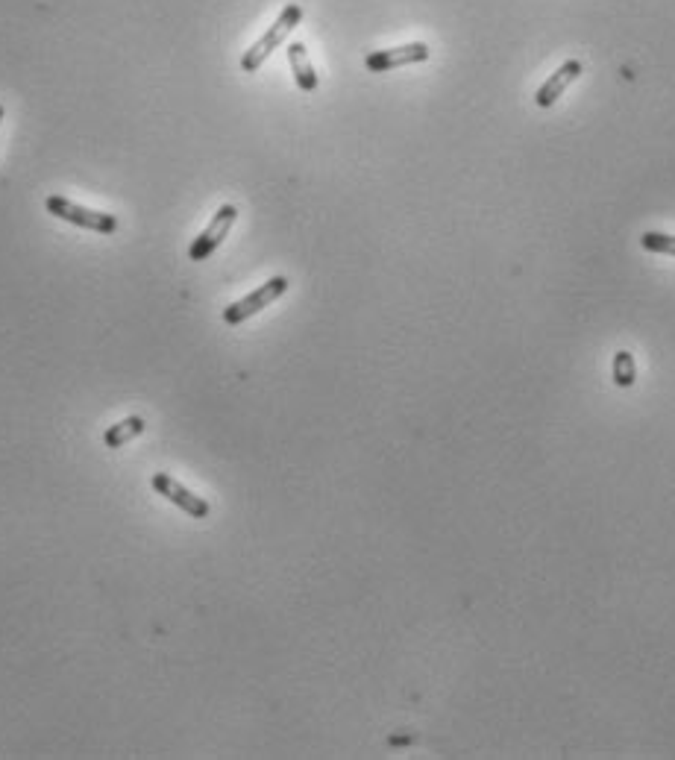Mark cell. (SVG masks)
Returning a JSON list of instances; mask_svg holds the SVG:
<instances>
[{
    "label": "cell",
    "instance_id": "7c38bea8",
    "mask_svg": "<svg viewBox=\"0 0 675 760\" xmlns=\"http://www.w3.org/2000/svg\"><path fill=\"white\" fill-rule=\"evenodd\" d=\"M0 121H3V106H0Z\"/></svg>",
    "mask_w": 675,
    "mask_h": 760
},
{
    "label": "cell",
    "instance_id": "8992f818",
    "mask_svg": "<svg viewBox=\"0 0 675 760\" xmlns=\"http://www.w3.org/2000/svg\"><path fill=\"white\" fill-rule=\"evenodd\" d=\"M426 59H429V47L423 45V42H411V45L388 47V50H373V53H367L364 65L373 74H385V71H394V68H403V65H414V62H426Z\"/></svg>",
    "mask_w": 675,
    "mask_h": 760
},
{
    "label": "cell",
    "instance_id": "52a82bcc",
    "mask_svg": "<svg viewBox=\"0 0 675 760\" xmlns=\"http://www.w3.org/2000/svg\"><path fill=\"white\" fill-rule=\"evenodd\" d=\"M582 77V62L579 59H570V62H564L543 86L535 94V103H538L540 109H549V106H555L558 103V97H564V91L570 89L576 80Z\"/></svg>",
    "mask_w": 675,
    "mask_h": 760
},
{
    "label": "cell",
    "instance_id": "30bf717a",
    "mask_svg": "<svg viewBox=\"0 0 675 760\" xmlns=\"http://www.w3.org/2000/svg\"><path fill=\"white\" fill-rule=\"evenodd\" d=\"M611 370H614V382H617L620 388H631V385H634V379H637L634 356H631V353H626V350H620V353L614 356V364H611Z\"/></svg>",
    "mask_w": 675,
    "mask_h": 760
},
{
    "label": "cell",
    "instance_id": "5b68a950",
    "mask_svg": "<svg viewBox=\"0 0 675 760\" xmlns=\"http://www.w3.org/2000/svg\"><path fill=\"white\" fill-rule=\"evenodd\" d=\"M150 485H153V491L159 493V496H165L171 505L182 508L185 514H191V517H197V520H206V517H209V502H206L203 496H197V493L188 491V488L180 485L174 476H168V473H156Z\"/></svg>",
    "mask_w": 675,
    "mask_h": 760
},
{
    "label": "cell",
    "instance_id": "ba28073f",
    "mask_svg": "<svg viewBox=\"0 0 675 760\" xmlns=\"http://www.w3.org/2000/svg\"><path fill=\"white\" fill-rule=\"evenodd\" d=\"M288 65H291V74H294L297 86L312 94L317 89V74L312 59H309V50H306L303 42H291L288 45Z\"/></svg>",
    "mask_w": 675,
    "mask_h": 760
},
{
    "label": "cell",
    "instance_id": "3957f363",
    "mask_svg": "<svg viewBox=\"0 0 675 760\" xmlns=\"http://www.w3.org/2000/svg\"><path fill=\"white\" fill-rule=\"evenodd\" d=\"M285 291H288V279H285V276H273L265 285H259L253 294H247L244 300L226 306L224 320L229 326H238V323H244L247 317H253V314H259L262 309H268L270 303H276Z\"/></svg>",
    "mask_w": 675,
    "mask_h": 760
},
{
    "label": "cell",
    "instance_id": "7a4b0ae2",
    "mask_svg": "<svg viewBox=\"0 0 675 760\" xmlns=\"http://www.w3.org/2000/svg\"><path fill=\"white\" fill-rule=\"evenodd\" d=\"M47 212L59 221H68L74 226H83V229H91V232H100V235H112L118 229V221L115 215H106V212H94V209H86V206H77L71 203L68 197L62 194H50L45 200Z\"/></svg>",
    "mask_w": 675,
    "mask_h": 760
},
{
    "label": "cell",
    "instance_id": "6da1fadb",
    "mask_svg": "<svg viewBox=\"0 0 675 760\" xmlns=\"http://www.w3.org/2000/svg\"><path fill=\"white\" fill-rule=\"evenodd\" d=\"M303 21V6L300 3H288L282 12H279V18L273 21V27H270L268 33L256 42V45L250 47V50H244V56H241V68L247 71V74H256L265 62L270 59V53L276 50V47L282 45L294 30H297V24Z\"/></svg>",
    "mask_w": 675,
    "mask_h": 760
},
{
    "label": "cell",
    "instance_id": "277c9868",
    "mask_svg": "<svg viewBox=\"0 0 675 760\" xmlns=\"http://www.w3.org/2000/svg\"><path fill=\"white\" fill-rule=\"evenodd\" d=\"M235 218H238V209L235 206H221L218 212H215V218L209 221V226L191 241V247H188V259L191 262H203V259H209L221 244H224V238L229 235V229L235 224Z\"/></svg>",
    "mask_w": 675,
    "mask_h": 760
},
{
    "label": "cell",
    "instance_id": "9c48e42d",
    "mask_svg": "<svg viewBox=\"0 0 675 760\" xmlns=\"http://www.w3.org/2000/svg\"><path fill=\"white\" fill-rule=\"evenodd\" d=\"M141 432H144V420L141 417H124L121 423H115V426L106 429L103 441H106L109 449H121L124 444H130L133 438H138Z\"/></svg>",
    "mask_w": 675,
    "mask_h": 760
},
{
    "label": "cell",
    "instance_id": "8fae6325",
    "mask_svg": "<svg viewBox=\"0 0 675 760\" xmlns=\"http://www.w3.org/2000/svg\"><path fill=\"white\" fill-rule=\"evenodd\" d=\"M640 244L649 250V253H661V256H675V235H667V232H643Z\"/></svg>",
    "mask_w": 675,
    "mask_h": 760
}]
</instances>
